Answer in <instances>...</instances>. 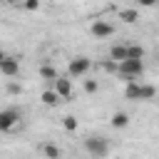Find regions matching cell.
Here are the masks:
<instances>
[{"label": "cell", "instance_id": "obj_17", "mask_svg": "<svg viewBox=\"0 0 159 159\" xmlns=\"http://www.w3.org/2000/svg\"><path fill=\"white\" fill-rule=\"evenodd\" d=\"M102 70H104V72H117V70H119V62L112 60V57H109V60H102Z\"/></svg>", "mask_w": 159, "mask_h": 159}, {"label": "cell", "instance_id": "obj_5", "mask_svg": "<svg viewBox=\"0 0 159 159\" xmlns=\"http://www.w3.org/2000/svg\"><path fill=\"white\" fill-rule=\"evenodd\" d=\"M20 124V112L17 109H0V132H10Z\"/></svg>", "mask_w": 159, "mask_h": 159}, {"label": "cell", "instance_id": "obj_3", "mask_svg": "<svg viewBox=\"0 0 159 159\" xmlns=\"http://www.w3.org/2000/svg\"><path fill=\"white\" fill-rule=\"evenodd\" d=\"M84 149L92 157H107L109 154V142L104 137H89V139H84Z\"/></svg>", "mask_w": 159, "mask_h": 159}, {"label": "cell", "instance_id": "obj_12", "mask_svg": "<svg viewBox=\"0 0 159 159\" xmlns=\"http://www.w3.org/2000/svg\"><path fill=\"white\" fill-rule=\"evenodd\" d=\"M57 77H60V75H57V70H55L52 65H47V62H45V65H40V80H47V82H55Z\"/></svg>", "mask_w": 159, "mask_h": 159}, {"label": "cell", "instance_id": "obj_9", "mask_svg": "<svg viewBox=\"0 0 159 159\" xmlns=\"http://www.w3.org/2000/svg\"><path fill=\"white\" fill-rule=\"evenodd\" d=\"M40 99H42V104H45V107H57V104L62 102V97L57 94V89H55V87H52V89H45V92L40 94Z\"/></svg>", "mask_w": 159, "mask_h": 159}, {"label": "cell", "instance_id": "obj_11", "mask_svg": "<svg viewBox=\"0 0 159 159\" xmlns=\"http://www.w3.org/2000/svg\"><path fill=\"white\" fill-rule=\"evenodd\" d=\"M109 124H112L114 129H124V127L129 124V114H127V112H114L112 119H109Z\"/></svg>", "mask_w": 159, "mask_h": 159}, {"label": "cell", "instance_id": "obj_14", "mask_svg": "<svg viewBox=\"0 0 159 159\" xmlns=\"http://www.w3.org/2000/svg\"><path fill=\"white\" fill-rule=\"evenodd\" d=\"M109 57L112 60H117V62H122V60H127V45H112L109 47Z\"/></svg>", "mask_w": 159, "mask_h": 159}, {"label": "cell", "instance_id": "obj_6", "mask_svg": "<svg viewBox=\"0 0 159 159\" xmlns=\"http://www.w3.org/2000/svg\"><path fill=\"white\" fill-rule=\"evenodd\" d=\"M0 75H5V77H17V75H20V60L5 55V57L0 60Z\"/></svg>", "mask_w": 159, "mask_h": 159}, {"label": "cell", "instance_id": "obj_7", "mask_svg": "<svg viewBox=\"0 0 159 159\" xmlns=\"http://www.w3.org/2000/svg\"><path fill=\"white\" fill-rule=\"evenodd\" d=\"M89 32H92L94 37L104 40V37L114 35V25H112V22H107V20H94V22L89 25Z\"/></svg>", "mask_w": 159, "mask_h": 159}, {"label": "cell", "instance_id": "obj_18", "mask_svg": "<svg viewBox=\"0 0 159 159\" xmlns=\"http://www.w3.org/2000/svg\"><path fill=\"white\" fill-rule=\"evenodd\" d=\"M82 87H84V92H87V94H94V92L99 89V82H97V80H84V84H82Z\"/></svg>", "mask_w": 159, "mask_h": 159}, {"label": "cell", "instance_id": "obj_2", "mask_svg": "<svg viewBox=\"0 0 159 159\" xmlns=\"http://www.w3.org/2000/svg\"><path fill=\"white\" fill-rule=\"evenodd\" d=\"M117 75H119L124 82L139 80V77L144 75V60H132V57L122 60V62H119V70H117Z\"/></svg>", "mask_w": 159, "mask_h": 159}, {"label": "cell", "instance_id": "obj_4", "mask_svg": "<svg viewBox=\"0 0 159 159\" xmlns=\"http://www.w3.org/2000/svg\"><path fill=\"white\" fill-rule=\"evenodd\" d=\"M89 67H92V60L89 57H72L70 65H67V75L70 77H82V75L89 72Z\"/></svg>", "mask_w": 159, "mask_h": 159}, {"label": "cell", "instance_id": "obj_21", "mask_svg": "<svg viewBox=\"0 0 159 159\" xmlns=\"http://www.w3.org/2000/svg\"><path fill=\"white\" fill-rule=\"evenodd\" d=\"M142 5H154V2H159V0H139Z\"/></svg>", "mask_w": 159, "mask_h": 159}, {"label": "cell", "instance_id": "obj_23", "mask_svg": "<svg viewBox=\"0 0 159 159\" xmlns=\"http://www.w3.org/2000/svg\"><path fill=\"white\" fill-rule=\"evenodd\" d=\"M2 57H5V50H2V47H0V60H2Z\"/></svg>", "mask_w": 159, "mask_h": 159}, {"label": "cell", "instance_id": "obj_15", "mask_svg": "<svg viewBox=\"0 0 159 159\" xmlns=\"http://www.w3.org/2000/svg\"><path fill=\"white\" fill-rule=\"evenodd\" d=\"M127 57H132V60H144V47H142V45H127Z\"/></svg>", "mask_w": 159, "mask_h": 159}, {"label": "cell", "instance_id": "obj_1", "mask_svg": "<svg viewBox=\"0 0 159 159\" xmlns=\"http://www.w3.org/2000/svg\"><path fill=\"white\" fill-rule=\"evenodd\" d=\"M124 97L127 99H134V102H147V99H154L157 97V87L154 84H144L139 80H132L124 87Z\"/></svg>", "mask_w": 159, "mask_h": 159}, {"label": "cell", "instance_id": "obj_13", "mask_svg": "<svg viewBox=\"0 0 159 159\" xmlns=\"http://www.w3.org/2000/svg\"><path fill=\"white\" fill-rule=\"evenodd\" d=\"M119 20H122V22H127V25H132V22H137V20H139V10H134V7L119 10Z\"/></svg>", "mask_w": 159, "mask_h": 159}, {"label": "cell", "instance_id": "obj_10", "mask_svg": "<svg viewBox=\"0 0 159 159\" xmlns=\"http://www.w3.org/2000/svg\"><path fill=\"white\" fill-rule=\"evenodd\" d=\"M37 149H40V154H45V157H50V159H60V157H62V149L55 147V144H50V142L40 144Z\"/></svg>", "mask_w": 159, "mask_h": 159}, {"label": "cell", "instance_id": "obj_22", "mask_svg": "<svg viewBox=\"0 0 159 159\" xmlns=\"http://www.w3.org/2000/svg\"><path fill=\"white\" fill-rule=\"evenodd\" d=\"M0 2H5V5H15L17 0H0Z\"/></svg>", "mask_w": 159, "mask_h": 159}, {"label": "cell", "instance_id": "obj_16", "mask_svg": "<svg viewBox=\"0 0 159 159\" xmlns=\"http://www.w3.org/2000/svg\"><path fill=\"white\" fill-rule=\"evenodd\" d=\"M62 127H65L67 132H77V127H80V124H77V117H72V114H67V117L62 119Z\"/></svg>", "mask_w": 159, "mask_h": 159}, {"label": "cell", "instance_id": "obj_8", "mask_svg": "<svg viewBox=\"0 0 159 159\" xmlns=\"http://www.w3.org/2000/svg\"><path fill=\"white\" fill-rule=\"evenodd\" d=\"M52 84H55V89H57V94L62 97V102L72 97V80H70V75H67V77H57V80H55Z\"/></svg>", "mask_w": 159, "mask_h": 159}, {"label": "cell", "instance_id": "obj_19", "mask_svg": "<svg viewBox=\"0 0 159 159\" xmlns=\"http://www.w3.org/2000/svg\"><path fill=\"white\" fill-rule=\"evenodd\" d=\"M7 94H12V97H17V94H22V84L20 82H7Z\"/></svg>", "mask_w": 159, "mask_h": 159}, {"label": "cell", "instance_id": "obj_20", "mask_svg": "<svg viewBox=\"0 0 159 159\" xmlns=\"http://www.w3.org/2000/svg\"><path fill=\"white\" fill-rule=\"evenodd\" d=\"M22 7L27 12H35V10H40V0H22Z\"/></svg>", "mask_w": 159, "mask_h": 159}]
</instances>
